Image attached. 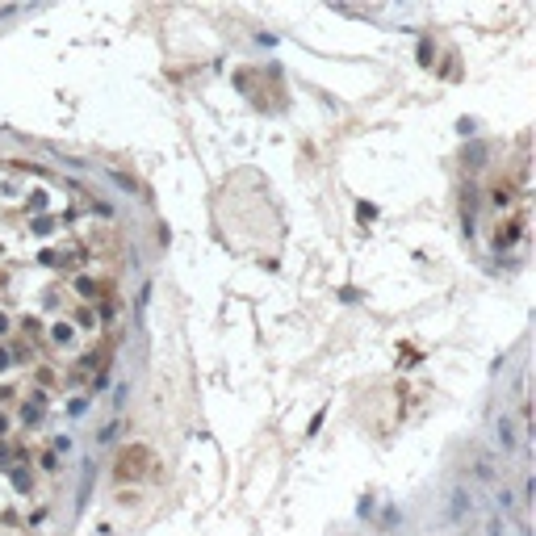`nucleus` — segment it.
<instances>
[{"instance_id":"obj_1","label":"nucleus","mask_w":536,"mask_h":536,"mask_svg":"<svg viewBox=\"0 0 536 536\" xmlns=\"http://www.w3.org/2000/svg\"><path fill=\"white\" fill-rule=\"evenodd\" d=\"M147 461H151V457H147V448H122V457H118V482L139 477Z\"/></svg>"}]
</instances>
